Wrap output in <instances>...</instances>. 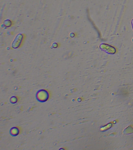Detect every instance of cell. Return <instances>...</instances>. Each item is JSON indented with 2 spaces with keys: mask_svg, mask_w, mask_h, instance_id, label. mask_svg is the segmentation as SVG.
<instances>
[{
  "mask_svg": "<svg viewBox=\"0 0 133 150\" xmlns=\"http://www.w3.org/2000/svg\"><path fill=\"white\" fill-rule=\"evenodd\" d=\"M100 48L102 50L109 54H114L116 53V48L112 46L105 44H102L100 45Z\"/></svg>",
  "mask_w": 133,
  "mask_h": 150,
  "instance_id": "obj_1",
  "label": "cell"
},
{
  "mask_svg": "<svg viewBox=\"0 0 133 150\" xmlns=\"http://www.w3.org/2000/svg\"><path fill=\"white\" fill-rule=\"evenodd\" d=\"M38 97L41 101H44L48 97L47 93L45 91H41L38 93Z\"/></svg>",
  "mask_w": 133,
  "mask_h": 150,
  "instance_id": "obj_2",
  "label": "cell"
},
{
  "mask_svg": "<svg viewBox=\"0 0 133 150\" xmlns=\"http://www.w3.org/2000/svg\"><path fill=\"white\" fill-rule=\"evenodd\" d=\"M18 132V131H17V130L16 129H13V131H12V133L13 134H14V135H15V134H17V133Z\"/></svg>",
  "mask_w": 133,
  "mask_h": 150,
  "instance_id": "obj_3",
  "label": "cell"
},
{
  "mask_svg": "<svg viewBox=\"0 0 133 150\" xmlns=\"http://www.w3.org/2000/svg\"><path fill=\"white\" fill-rule=\"evenodd\" d=\"M131 23H132V29L133 30V19H132V20Z\"/></svg>",
  "mask_w": 133,
  "mask_h": 150,
  "instance_id": "obj_4",
  "label": "cell"
},
{
  "mask_svg": "<svg viewBox=\"0 0 133 150\" xmlns=\"http://www.w3.org/2000/svg\"><path fill=\"white\" fill-rule=\"evenodd\" d=\"M132 41L133 42V38H132Z\"/></svg>",
  "mask_w": 133,
  "mask_h": 150,
  "instance_id": "obj_5",
  "label": "cell"
}]
</instances>
